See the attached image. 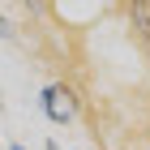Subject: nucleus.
Instances as JSON below:
<instances>
[{
  "label": "nucleus",
  "instance_id": "1",
  "mask_svg": "<svg viewBox=\"0 0 150 150\" xmlns=\"http://www.w3.org/2000/svg\"><path fill=\"white\" fill-rule=\"evenodd\" d=\"M39 112H43L56 129L73 125V120L81 116V94H77V86H69V81H47L43 90H39Z\"/></svg>",
  "mask_w": 150,
  "mask_h": 150
},
{
  "label": "nucleus",
  "instance_id": "2",
  "mask_svg": "<svg viewBox=\"0 0 150 150\" xmlns=\"http://www.w3.org/2000/svg\"><path fill=\"white\" fill-rule=\"evenodd\" d=\"M129 22H133L137 43H142V52H146V60H150V4H133V9H129Z\"/></svg>",
  "mask_w": 150,
  "mask_h": 150
},
{
  "label": "nucleus",
  "instance_id": "3",
  "mask_svg": "<svg viewBox=\"0 0 150 150\" xmlns=\"http://www.w3.org/2000/svg\"><path fill=\"white\" fill-rule=\"evenodd\" d=\"M43 150H60V142H56V137H52V142H43Z\"/></svg>",
  "mask_w": 150,
  "mask_h": 150
},
{
  "label": "nucleus",
  "instance_id": "4",
  "mask_svg": "<svg viewBox=\"0 0 150 150\" xmlns=\"http://www.w3.org/2000/svg\"><path fill=\"white\" fill-rule=\"evenodd\" d=\"M9 150H26V146H9Z\"/></svg>",
  "mask_w": 150,
  "mask_h": 150
},
{
  "label": "nucleus",
  "instance_id": "5",
  "mask_svg": "<svg viewBox=\"0 0 150 150\" xmlns=\"http://www.w3.org/2000/svg\"><path fill=\"white\" fill-rule=\"evenodd\" d=\"M0 150H4V146H0Z\"/></svg>",
  "mask_w": 150,
  "mask_h": 150
}]
</instances>
